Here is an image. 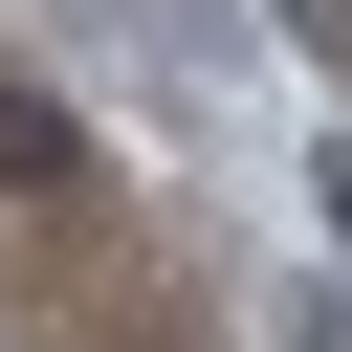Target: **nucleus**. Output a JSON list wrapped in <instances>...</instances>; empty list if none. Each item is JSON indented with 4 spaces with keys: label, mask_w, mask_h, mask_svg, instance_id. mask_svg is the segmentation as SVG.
<instances>
[{
    "label": "nucleus",
    "mask_w": 352,
    "mask_h": 352,
    "mask_svg": "<svg viewBox=\"0 0 352 352\" xmlns=\"http://www.w3.org/2000/svg\"><path fill=\"white\" fill-rule=\"evenodd\" d=\"M0 176L66 198V176H88V110H66V88H0Z\"/></svg>",
    "instance_id": "1"
},
{
    "label": "nucleus",
    "mask_w": 352,
    "mask_h": 352,
    "mask_svg": "<svg viewBox=\"0 0 352 352\" xmlns=\"http://www.w3.org/2000/svg\"><path fill=\"white\" fill-rule=\"evenodd\" d=\"M264 352H352V264H286L264 286Z\"/></svg>",
    "instance_id": "2"
},
{
    "label": "nucleus",
    "mask_w": 352,
    "mask_h": 352,
    "mask_svg": "<svg viewBox=\"0 0 352 352\" xmlns=\"http://www.w3.org/2000/svg\"><path fill=\"white\" fill-rule=\"evenodd\" d=\"M286 176H308V220H330V264H352V110H330V132L286 154Z\"/></svg>",
    "instance_id": "3"
},
{
    "label": "nucleus",
    "mask_w": 352,
    "mask_h": 352,
    "mask_svg": "<svg viewBox=\"0 0 352 352\" xmlns=\"http://www.w3.org/2000/svg\"><path fill=\"white\" fill-rule=\"evenodd\" d=\"M264 22H286V44H352V0H264Z\"/></svg>",
    "instance_id": "4"
}]
</instances>
